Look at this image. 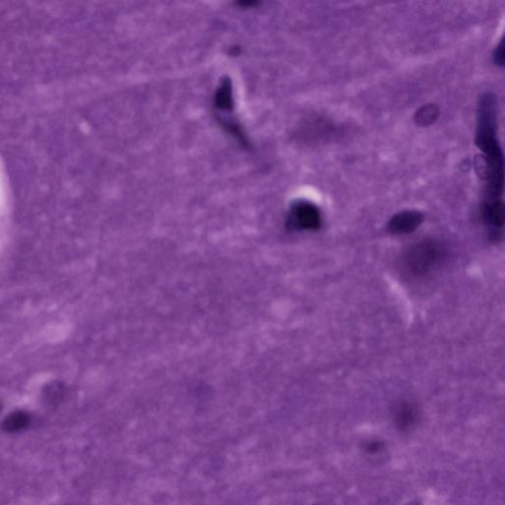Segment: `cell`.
Returning <instances> with one entry per match:
<instances>
[{"label": "cell", "instance_id": "obj_8", "mask_svg": "<svg viewBox=\"0 0 505 505\" xmlns=\"http://www.w3.org/2000/svg\"><path fill=\"white\" fill-rule=\"evenodd\" d=\"M384 449L385 443L379 440H369L363 445V450L368 455H377V454L383 452Z\"/></svg>", "mask_w": 505, "mask_h": 505}, {"label": "cell", "instance_id": "obj_5", "mask_svg": "<svg viewBox=\"0 0 505 505\" xmlns=\"http://www.w3.org/2000/svg\"><path fill=\"white\" fill-rule=\"evenodd\" d=\"M484 223L491 238L497 241L501 238L504 225V203L502 200L484 201Z\"/></svg>", "mask_w": 505, "mask_h": 505}, {"label": "cell", "instance_id": "obj_9", "mask_svg": "<svg viewBox=\"0 0 505 505\" xmlns=\"http://www.w3.org/2000/svg\"><path fill=\"white\" fill-rule=\"evenodd\" d=\"M492 58H494V63H496L497 66L504 68L505 61L504 39H501L499 45L494 48V53H492Z\"/></svg>", "mask_w": 505, "mask_h": 505}, {"label": "cell", "instance_id": "obj_10", "mask_svg": "<svg viewBox=\"0 0 505 505\" xmlns=\"http://www.w3.org/2000/svg\"><path fill=\"white\" fill-rule=\"evenodd\" d=\"M26 422L27 418L24 415H14L7 422V427H9V430H17L24 427Z\"/></svg>", "mask_w": 505, "mask_h": 505}, {"label": "cell", "instance_id": "obj_1", "mask_svg": "<svg viewBox=\"0 0 505 505\" xmlns=\"http://www.w3.org/2000/svg\"><path fill=\"white\" fill-rule=\"evenodd\" d=\"M477 147L479 155L477 174L486 182V196L501 198L504 193V155L497 139V101L491 92L479 97L477 113Z\"/></svg>", "mask_w": 505, "mask_h": 505}, {"label": "cell", "instance_id": "obj_2", "mask_svg": "<svg viewBox=\"0 0 505 505\" xmlns=\"http://www.w3.org/2000/svg\"><path fill=\"white\" fill-rule=\"evenodd\" d=\"M445 257L446 249L440 242L425 240L405 251L403 267L413 277H423L440 267Z\"/></svg>", "mask_w": 505, "mask_h": 505}, {"label": "cell", "instance_id": "obj_7", "mask_svg": "<svg viewBox=\"0 0 505 505\" xmlns=\"http://www.w3.org/2000/svg\"><path fill=\"white\" fill-rule=\"evenodd\" d=\"M440 109L435 104H428L415 112V122L418 126L428 127L437 119Z\"/></svg>", "mask_w": 505, "mask_h": 505}, {"label": "cell", "instance_id": "obj_3", "mask_svg": "<svg viewBox=\"0 0 505 505\" xmlns=\"http://www.w3.org/2000/svg\"><path fill=\"white\" fill-rule=\"evenodd\" d=\"M288 224L297 230H318L323 224L322 213L311 201H297L290 208Z\"/></svg>", "mask_w": 505, "mask_h": 505}, {"label": "cell", "instance_id": "obj_6", "mask_svg": "<svg viewBox=\"0 0 505 505\" xmlns=\"http://www.w3.org/2000/svg\"><path fill=\"white\" fill-rule=\"evenodd\" d=\"M425 216L418 211H404L395 214L389 223L387 228L390 233L395 235H405L417 230L422 225Z\"/></svg>", "mask_w": 505, "mask_h": 505}, {"label": "cell", "instance_id": "obj_4", "mask_svg": "<svg viewBox=\"0 0 505 505\" xmlns=\"http://www.w3.org/2000/svg\"><path fill=\"white\" fill-rule=\"evenodd\" d=\"M392 420L397 430L402 432H410L417 427L420 420L418 405L408 399L400 400L393 407Z\"/></svg>", "mask_w": 505, "mask_h": 505}]
</instances>
